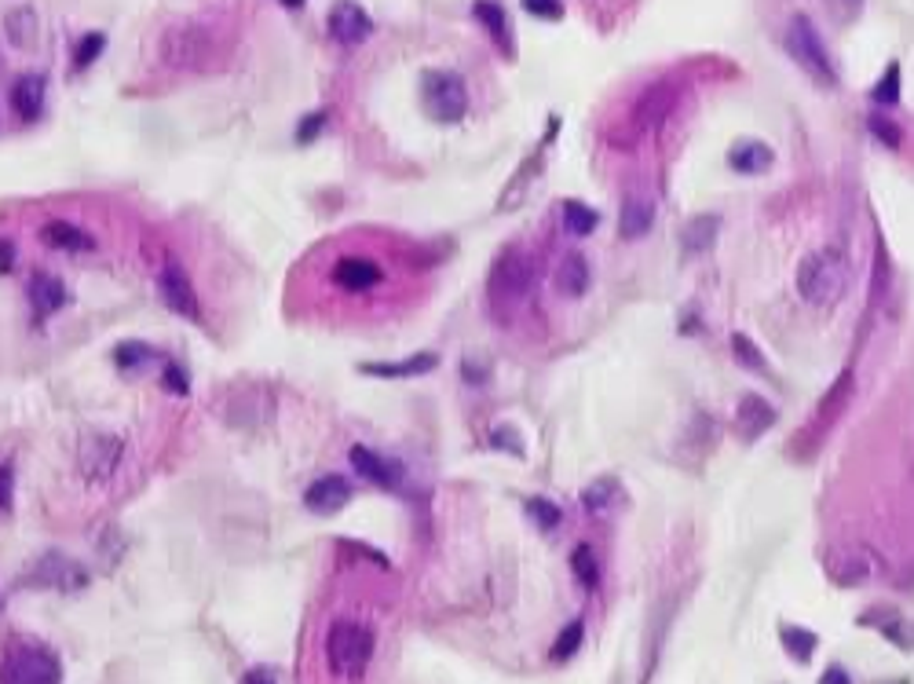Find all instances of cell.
<instances>
[{
	"instance_id": "obj_23",
	"label": "cell",
	"mask_w": 914,
	"mask_h": 684,
	"mask_svg": "<svg viewBox=\"0 0 914 684\" xmlns=\"http://www.w3.org/2000/svg\"><path fill=\"white\" fill-rule=\"evenodd\" d=\"M618 480L615 476H600V480H593L589 487L582 491V505H585V513H593V516H604V513H611V505L618 502Z\"/></svg>"
},
{
	"instance_id": "obj_30",
	"label": "cell",
	"mask_w": 914,
	"mask_h": 684,
	"mask_svg": "<svg viewBox=\"0 0 914 684\" xmlns=\"http://www.w3.org/2000/svg\"><path fill=\"white\" fill-rule=\"evenodd\" d=\"M150 359H154V348H147L143 341H128L114 352V363L125 366V370H136V366L150 363Z\"/></svg>"
},
{
	"instance_id": "obj_31",
	"label": "cell",
	"mask_w": 914,
	"mask_h": 684,
	"mask_svg": "<svg viewBox=\"0 0 914 684\" xmlns=\"http://www.w3.org/2000/svg\"><path fill=\"white\" fill-rule=\"evenodd\" d=\"M783 644H787L790 655H798L801 663H808L812 659V652H816V637L808 630H794V626H787L783 630Z\"/></svg>"
},
{
	"instance_id": "obj_44",
	"label": "cell",
	"mask_w": 914,
	"mask_h": 684,
	"mask_svg": "<svg viewBox=\"0 0 914 684\" xmlns=\"http://www.w3.org/2000/svg\"><path fill=\"white\" fill-rule=\"evenodd\" d=\"M834 4H841V8H845V11L860 8V0H834Z\"/></svg>"
},
{
	"instance_id": "obj_3",
	"label": "cell",
	"mask_w": 914,
	"mask_h": 684,
	"mask_svg": "<svg viewBox=\"0 0 914 684\" xmlns=\"http://www.w3.org/2000/svg\"><path fill=\"white\" fill-rule=\"evenodd\" d=\"M421 103L428 118L439 125H454L468 114V88L457 74L447 70H425L421 74Z\"/></svg>"
},
{
	"instance_id": "obj_36",
	"label": "cell",
	"mask_w": 914,
	"mask_h": 684,
	"mask_svg": "<svg viewBox=\"0 0 914 684\" xmlns=\"http://www.w3.org/2000/svg\"><path fill=\"white\" fill-rule=\"evenodd\" d=\"M871 132L878 139H885L889 147H896V143H900V129H896L889 118H882V114H871Z\"/></svg>"
},
{
	"instance_id": "obj_37",
	"label": "cell",
	"mask_w": 914,
	"mask_h": 684,
	"mask_svg": "<svg viewBox=\"0 0 914 684\" xmlns=\"http://www.w3.org/2000/svg\"><path fill=\"white\" fill-rule=\"evenodd\" d=\"M896 74H900V70L889 66V77H882V85L874 88V99H878V103H896Z\"/></svg>"
},
{
	"instance_id": "obj_25",
	"label": "cell",
	"mask_w": 914,
	"mask_h": 684,
	"mask_svg": "<svg viewBox=\"0 0 914 684\" xmlns=\"http://www.w3.org/2000/svg\"><path fill=\"white\" fill-rule=\"evenodd\" d=\"M713 235H717V216H695L681 231V246L688 253H702V249H710Z\"/></svg>"
},
{
	"instance_id": "obj_33",
	"label": "cell",
	"mask_w": 914,
	"mask_h": 684,
	"mask_svg": "<svg viewBox=\"0 0 914 684\" xmlns=\"http://www.w3.org/2000/svg\"><path fill=\"white\" fill-rule=\"evenodd\" d=\"M527 513L538 520V527H545V531H553L556 524H560V509H556L553 502H545V498H534V502H527Z\"/></svg>"
},
{
	"instance_id": "obj_40",
	"label": "cell",
	"mask_w": 914,
	"mask_h": 684,
	"mask_svg": "<svg viewBox=\"0 0 914 684\" xmlns=\"http://www.w3.org/2000/svg\"><path fill=\"white\" fill-rule=\"evenodd\" d=\"M11 483H15L11 465H0V509H11Z\"/></svg>"
},
{
	"instance_id": "obj_20",
	"label": "cell",
	"mask_w": 914,
	"mask_h": 684,
	"mask_svg": "<svg viewBox=\"0 0 914 684\" xmlns=\"http://www.w3.org/2000/svg\"><path fill=\"white\" fill-rule=\"evenodd\" d=\"M776 421V410L768 407V399L761 396H743L739 410H735V425L746 439H757L761 432H768V425Z\"/></svg>"
},
{
	"instance_id": "obj_29",
	"label": "cell",
	"mask_w": 914,
	"mask_h": 684,
	"mask_svg": "<svg viewBox=\"0 0 914 684\" xmlns=\"http://www.w3.org/2000/svg\"><path fill=\"white\" fill-rule=\"evenodd\" d=\"M103 44H107V37H103V33H85V37H81V44H77V52H74V70H77V74L96 63L99 52H103Z\"/></svg>"
},
{
	"instance_id": "obj_12",
	"label": "cell",
	"mask_w": 914,
	"mask_h": 684,
	"mask_svg": "<svg viewBox=\"0 0 914 684\" xmlns=\"http://www.w3.org/2000/svg\"><path fill=\"white\" fill-rule=\"evenodd\" d=\"M326 26H330V37L337 44H362L366 37L373 33V22L370 15L355 4V0H341V4H333L330 19H326Z\"/></svg>"
},
{
	"instance_id": "obj_28",
	"label": "cell",
	"mask_w": 914,
	"mask_h": 684,
	"mask_svg": "<svg viewBox=\"0 0 914 684\" xmlns=\"http://www.w3.org/2000/svg\"><path fill=\"white\" fill-rule=\"evenodd\" d=\"M571 571L578 575V582L582 586H596V578H600V564H596L593 556V546H578L571 553Z\"/></svg>"
},
{
	"instance_id": "obj_5",
	"label": "cell",
	"mask_w": 914,
	"mask_h": 684,
	"mask_svg": "<svg viewBox=\"0 0 914 684\" xmlns=\"http://www.w3.org/2000/svg\"><path fill=\"white\" fill-rule=\"evenodd\" d=\"M4 684H63V663L44 644H19L4 663Z\"/></svg>"
},
{
	"instance_id": "obj_21",
	"label": "cell",
	"mask_w": 914,
	"mask_h": 684,
	"mask_svg": "<svg viewBox=\"0 0 914 684\" xmlns=\"http://www.w3.org/2000/svg\"><path fill=\"white\" fill-rule=\"evenodd\" d=\"M439 366V355L436 352H417V355H406L399 363H366L362 374L370 377H417V374H428Z\"/></svg>"
},
{
	"instance_id": "obj_9",
	"label": "cell",
	"mask_w": 914,
	"mask_h": 684,
	"mask_svg": "<svg viewBox=\"0 0 914 684\" xmlns=\"http://www.w3.org/2000/svg\"><path fill=\"white\" fill-rule=\"evenodd\" d=\"M158 289H161V300L169 304L176 315L191 322H202V304H198V293H194L191 278L187 271L176 264V260H165L158 271Z\"/></svg>"
},
{
	"instance_id": "obj_32",
	"label": "cell",
	"mask_w": 914,
	"mask_h": 684,
	"mask_svg": "<svg viewBox=\"0 0 914 684\" xmlns=\"http://www.w3.org/2000/svg\"><path fill=\"white\" fill-rule=\"evenodd\" d=\"M732 352H735V359L743 366H750V370H765V355L757 352V344L750 341V337H743V333H735L732 337Z\"/></svg>"
},
{
	"instance_id": "obj_45",
	"label": "cell",
	"mask_w": 914,
	"mask_h": 684,
	"mask_svg": "<svg viewBox=\"0 0 914 684\" xmlns=\"http://www.w3.org/2000/svg\"><path fill=\"white\" fill-rule=\"evenodd\" d=\"M282 4H289V8H297V4H304V0H282Z\"/></svg>"
},
{
	"instance_id": "obj_42",
	"label": "cell",
	"mask_w": 914,
	"mask_h": 684,
	"mask_svg": "<svg viewBox=\"0 0 914 684\" xmlns=\"http://www.w3.org/2000/svg\"><path fill=\"white\" fill-rule=\"evenodd\" d=\"M245 684H275V677L267 674V670H249V674H245Z\"/></svg>"
},
{
	"instance_id": "obj_17",
	"label": "cell",
	"mask_w": 914,
	"mask_h": 684,
	"mask_svg": "<svg viewBox=\"0 0 914 684\" xmlns=\"http://www.w3.org/2000/svg\"><path fill=\"white\" fill-rule=\"evenodd\" d=\"M66 300H70V293H66L63 278L48 275V271H37V275L30 278V304L37 315H55Z\"/></svg>"
},
{
	"instance_id": "obj_18",
	"label": "cell",
	"mask_w": 914,
	"mask_h": 684,
	"mask_svg": "<svg viewBox=\"0 0 914 684\" xmlns=\"http://www.w3.org/2000/svg\"><path fill=\"white\" fill-rule=\"evenodd\" d=\"M472 15H476L479 26L490 33V41L498 44L505 55H512V26H509L505 8L494 4V0H476V4H472Z\"/></svg>"
},
{
	"instance_id": "obj_41",
	"label": "cell",
	"mask_w": 914,
	"mask_h": 684,
	"mask_svg": "<svg viewBox=\"0 0 914 684\" xmlns=\"http://www.w3.org/2000/svg\"><path fill=\"white\" fill-rule=\"evenodd\" d=\"M11 268H15V246L8 238H0V275H8Z\"/></svg>"
},
{
	"instance_id": "obj_15",
	"label": "cell",
	"mask_w": 914,
	"mask_h": 684,
	"mask_svg": "<svg viewBox=\"0 0 914 684\" xmlns=\"http://www.w3.org/2000/svg\"><path fill=\"white\" fill-rule=\"evenodd\" d=\"M651 224H655V205H651V198H644V194H629L626 202H622V213H618V235L633 242V238L648 235Z\"/></svg>"
},
{
	"instance_id": "obj_19",
	"label": "cell",
	"mask_w": 914,
	"mask_h": 684,
	"mask_svg": "<svg viewBox=\"0 0 914 684\" xmlns=\"http://www.w3.org/2000/svg\"><path fill=\"white\" fill-rule=\"evenodd\" d=\"M4 33H8V41L15 44V48L30 52L33 44H37V37H41V19H37V11H33L30 4L11 8L8 15H4Z\"/></svg>"
},
{
	"instance_id": "obj_10",
	"label": "cell",
	"mask_w": 914,
	"mask_h": 684,
	"mask_svg": "<svg viewBox=\"0 0 914 684\" xmlns=\"http://www.w3.org/2000/svg\"><path fill=\"white\" fill-rule=\"evenodd\" d=\"M351 469L359 472L366 483L381 487V491H399L406 480V472L399 461L384 458V454H377V450H370V447H351Z\"/></svg>"
},
{
	"instance_id": "obj_24",
	"label": "cell",
	"mask_w": 914,
	"mask_h": 684,
	"mask_svg": "<svg viewBox=\"0 0 914 684\" xmlns=\"http://www.w3.org/2000/svg\"><path fill=\"white\" fill-rule=\"evenodd\" d=\"M728 161H732L739 172H765L768 165H772V150H768L765 143H757V139H746V143L732 147Z\"/></svg>"
},
{
	"instance_id": "obj_16",
	"label": "cell",
	"mask_w": 914,
	"mask_h": 684,
	"mask_svg": "<svg viewBox=\"0 0 914 684\" xmlns=\"http://www.w3.org/2000/svg\"><path fill=\"white\" fill-rule=\"evenodd\" d=\"M44 77L41 74H22L15 85H11V107L22 121H37L44 110Z\"/></svg>"
},
{
	"instance_id": "obj_27",
	"label": "cell",
	"mask_w": 914,
	"mask_h": 684,
	"mask_svg": "<svg viewBox=\"0 0 914 684\" xmlns=\"http://www.w3.org/2000/svg\"><path fill=\"white\" fill-rule=\"evenodd\" d=\"M582 633H585L582 622H571V626H567V630L556 637L553 648H549V659H553V663H564V659H571V655L582 648Z\"/></svg>"
},
{
	"instance_id": "obj_22",
	"label": "cell",
	"mask_w": 914,
	"mask_h": 684,
	"mask_svg": "<svg viewBox=\"0 0 914 684\" xmlns=\"http://www.w3.org/2000/svg\"><path fill=\"white\" fill-rule=\"evenodd\" d=\"M556 289L564 297H582L589 289V264H585L582 253H564L560 268H556Z\"/></svg>"
},
{
	"instance_id": "obj_4",
	"label": "cell",
	"mask_w": 914,
	"mask_h": 684,
	"mask_svg": "<svg viewBox=\"0 0 914 684\" xmlns=\"http://www.w3.org/2000/svg\"><path fill=\"white\" fill-rule=\"evenodd\" d=\"M531 282H534V271H531V260H527V253H520V249H509V253H501L498 264L490 268V282H487V297L490 304L498 311H509L516 308L527 293H531Z\"/></svg>"
},
{
	"instance_id": "obj_13",
	"label": "cell",
	"mask_w": 914,
	"mask_h": 684,
	"mask_svg": "<svg viewBox=\"0 0 914 684\" xmlns=\"http://www.w3.org/2000/svg\"><path fill=\"white\" fill-rule=\"evenodd\" d=\"M348 502H351V483L344 480V476H322V480H315L308 491H304V505H308L315 516L341 513Z\"/></svg>"
},
{
	"instance_id": "obj_11",
	"label": "cell",
	"mask_w": 914,
	"mask_h": 684,
	"mask_svg": "<svg viewBox=\"0 0 914 684\" xmlns=\"http://www.w3.org/2000/svg\"><path fill=\"white\" fill-rule=\"evenodd\" d=\"M384 282L381 264H373L370 257H341L333 264V286L341 293H370Z\"/></svg>"
},
{
	"instance_id": "obj_1",
	"label": "cell",
	"mask_w": 914,
	"mask_h": 684,
	"mask_svg": "<svg viewBox=\"0 0 914 684\" xmlns=\"http://www.w3.org/2000/svg\"><path fill=\"white\" fill-rule=\"evenodd\" d=\"M849 289V260L838 246L816 249L798 264V293L812 308L838 304Z\"/></svg>"
},
{
	"instance_id": "obj_14",
	"label": "cell",
	"mask_w": 914,
	"mask_h": 684,
	"mask_svg": "<svg viewBox=\"0 0 914 684\" xmlns=\"http://www.w3.org/2000/svg\"><path fill=\"white\" fill-rule=\"evenodd\" d=\"M41 242L55 253H92L96 249V238L70 220H48L41 227Z\"/></svg>"
},
{
	"instance_id": "obj_39",
	"label": "cell",
	"mask_w": 914,
	"mask_h": 684,
	"mask_svg": "<svg viewBox=\"0 0 914 684\" xmlns=\"http://www.w3.org/2000/svg\"><path fill=\"white\" fill-rule=\"evenodd\" d=\"M494 447H501V450H512V454H516V458H520V454H523V443H520V439H516V436H512V428H498V432H494Z\"/></svg>"
},
{
	"instance_id": "obj_38",
	"label": "cell",
	"mask_w": 914,
	"mask_h": 684,
	"mask_svg": "<svg viewBox=\"0 0 914 684\" xmlns=\"http://www.w3.org/2000/svg\"><path fill=\"white\" fill-rule=\"evenodd\" d=\"M326 125V114H311L308 121H300V129H297V139L300 143H311V139L319 136V129Z\"/></svg>"
},
{
	"instance_id": "obj_8",
	"label": "cell",
	"mask_w": 914,
	"mask_h": 684,
	"mask_svg": "<svg viewBox=\"0 0 914 684\" xmlns=\"http://www.w3.org/2000/svg\"><path fill=\"white\" fill-rule=\"evenodd\" d=\"M22 586H41V589H85L88 586V571L77 560L63 553H48L41 556L33 571L22 578Z\"/></svg>"
},
{
	"instance_id": "obj_26",
	"label": "cell",
	"mask_w": 914,
	"mask_h": 684,
	"mask_svg": "<svg viewBox=\"0 0 914 684\" xmlns=\"http://www.w3.org/2000/svg\"><path fill=\"white\" fill-rule=\"evenodd\" d=\"M596 224H600V216H596L589 205L564 202V227H567V231H574V235H593Z\"/></svg>"
},
{
	"instance_id": "obj_34",
	"label": "cell",
	"mask_w": 914,
	"mask_h": 684,
	"mask_svg": "<svg viewBox=\"0 0 914 684\" xmlns=\"http://www.w3.org/2000/svg\"><path fill=\"white\" fill-rule=\"evenodd\" d=\"M523 8L538 15V19H560L564 15V0H523Z\"/></svg>"
},
{
	"instance_id": "obj_7",
	"label": "cell",
	"mask_w": 914,
	"mask_h": 684,
	"mask_svg": "<svg viewBox=\"0 0 914 684\" xmlns=\"http://www.w3.org/2000/svg\"><path fill=\"white\" fill-rule=\"evenodd\" d=\"M787 52L798 59V66L805 70V74L816 77L819 85H834V66H830L827 44H823V37H819L816 26H812L805 15H798V19L790 22Z\"/></svg>"
},
{
	"instance_id": "obj_6",
	"label": "cell",
	"mask_w": 914,
	"mask_h": 684,
	"mask_svg": "<svg viewBox=\"0 0 914 684\" xmlns=\"http://www.w3.org/2000/svg\"><path fill=\"white\" fill-rule=\"evenodd\" d=\"M125 461V443L114 432H85L77 447V472L85 483H107Z\"/></svg>"
},
{
	"instance_id": "obj_43",
	"label": "cell",
	"mask_w": 914,
	"mask_h": 684,
	"mask_svg": "<svg viewBox=\"0 0 914 684\" xmlns=\"http://www.w3.org/2000/svg\"><path fill=\"white\" fill-rule=\"evenodd\" d=\"M819 684H849V677H845V674H841V670H838V666H834V670H830V674L823 677V681H819Z\"/></svg>"
},
{
	"instance_id": "obj_35",
	"label": "cell",
	"mask_w": 914,
	"mask_h": 684,
	"mask_svg": "<svg viewBox=\"0 0 914 684\" xmlns=\"http://www.w3.org/2000/svg\"><path fill=\"white\" fill-rule=\"evenodd\" d=\"M161 385L169 388L172 396H187V392H191V385H187V374H183L180 366H165V374H161Z\"/></svg>"
},
{
	"instance_id": "obj_2",
	"label": "cell",
	"mask_w": 914,
	"mask_h": 684,
	"mask_svg": "<svg viewBox=\"0 0 914 684\" xmlns=\"http://www.w3.org/2000/svg\"><path fill=\"white\" fill-rule=\"evenodd\" d=\"M373 652H377V637L366 622L359 619H337L326 633V663L337 677H362L370 670Z\"/></svg>"
}]
</instances>
